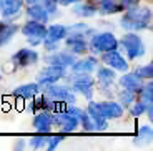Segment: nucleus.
<instances>
[{"label": "nucleus", "mask_w": 153, "mask_h": 151, "mask_svg": "<svg viewBox=\"0 0 153 151\" xmlns=\"http://www.w3.org/2000/svg\"><path fill=\"white\" fill-rule=\"evenodd\" d=\"M33 101H32V113H38V111H47V113H52V111H55L57 110V101H53L52 98H48L45 93L40 95V96H37L35 95Z\"/></svg>", "instance_id": "obj_16"}, {"label": "nucleus", "mask_w": 153, "mask_h": 151, "mask_svg": "<svg viewBox=\"0 0 153 151\" xmlns=\"http://www.w3.org/2000/svg\"><path fill=\"white\" fill-rule=\"evenodd\" d=\"M102 55V61L107 67L113 68L115 72H128V61L123 57L118 50H110V52H103Z\"/></svg>", "instance_id": "obj_10"}, {"label": "nucleus", "mask_w": 153, "mask_h": 151, "mask_svg": "<svg viewBox=\"0 0 153 151\" xmlns=\"http://www.w3.org/2000/svg\"><path fill=\"white\" fill-rule=\"evenodd\" d=\"M70 81H72L70 88H72L73 93H80L88 101L93 98V83H95V80L90 76V73H75L70 78Z\"/></svg>", "instance_id": "obj_6"}, {"label": "nucleus", "mask_w": 153, "mask_h": 151, "mask_svg": "<svg viewBox=\"0 0 153 151\" xmlns=\"http://www.w3.org/2000/svg\"><path fill=\"white\" fill-rule=\"evenodd\" d=\"M33 128L37 133H47L48 135L50 131H52V118H50V113H47V111H38V113H35L33 116Z\"/></svg>", "instance_id": "obj_19"}, {"label": "nucleus", "mask_w": 153, "mask_h": 151, "mask_svg": "<svg viewBox=\"0 0 153 151\" xmlns=\"http://www.w3.org/2000/svg\"><path fill=\"white\" fill-rule=\"evenodd\" d=\"M27 17L30 20H35V22H40V23H47L48 22V13L47 10L38 4H30L27 8Z\"/></svg>", "instance_id": "obj_22"}, {"label": "nucleus", "mask_w": 153, "mask_h": 151, "mask_svg": "<svg viewBox=\"0 0 153 151\" xmlns=\"http://www.w3.org/2000/svg\"><path fill=\"white\" fill-rule=\"evenodd\" d=\"M23 2H27V4H28V5H30V4H37L38 0H23Z\"/></svg>", "instance_id": "obj_38"}, {"label": "nucleus", "mask_w": 153, "mask_h": 151, "mask_svg": "<svg viewBox=\"0 0 153 151\" xmlns=\"http://www.w3.org/2000/svg\"><path fill=\"white\" fill-rule=\"evenodd\" d=\"M42 43H43L47 52H57L58 47H60V42H53V40H48V38H43Z\"/></svg>", "instance_id": "obj_34"}, {"label": "nucleus", "mask_w": 153, "mask_h": 151, "mask_svg": "<svg viewBox=\"0 0 153 151\" xmlns=\"http://www.w3.org/2000/svg\"><path fill=\"white\" fill-rule=\"evenodd\" d=\"M23 8V0H0V17L2 20H12Z\"/></svg>", "instance_id": "obj_13"}, {"label": "nucleus", "mask_w": 153, "mask_h": 151, "mask_svg": "<svg viewBox=\"0 0 153 151\" xmlns=\"http://www.w3.org/2000/svg\"><path fill=\"white\" fill-rule=\"evenodd\" d=\"M38 53L32 48H20L19 52H15L12 55V63L15 65L17 68H25L35 65L38 61Z\"/></svg>", "instance_id": "obj_11"}, {"label": "nucleus", "mask_w": 153, "mask_h": 151, "mask_svg": "<svg viewBox=\"0 0 153 151\" xmlns=\"http://www.w3.org/2000/svg\"><path fill=\"white\" fill-rule=\"evenodd\" d=\"M153 136V131H152V126H140L138 128V136L133 138V143L135 144H140L142 141H150Z\"/></svg>", "instance_id": "obj_27"}, {"label": "nucleus", "mask_w": 153, "mask_h": 151, "mask_svg": "<svg viewBox=\"0 0 153 151\" xmlns=\"http://www.w3.org/2000/svg\"><path fill=\"white\" fill-rule=\"evenodd\" d=\"M23 33V37L28 40L32 47H37L43 42V38L47 37V27L45 23H40V22H35V20H30L27 22L25 25L20 28Z\"/></svg>", "instance_id": "obj_8"}, {"label": "nucleus", "mask_w": 153, "mask_h": 151, "mask_svg": "<svg viewBox=\"0 0 153 151\" xmlns=\"http://www.w3.org/2000/svg\"><path fill=\"white\" fill-rule=\"evenodd\" d=\"M97 65H98V60L95 57H87L82 60H75L70 68L73 73H92L93 70H97Z\"/></svg>", "instance_id": "obj_20"}, {"label": "nucleus", "mask_w": 153, "mask_h": 151, "mask_svg": "<svg viewBox=\"0 0 153 151\" xmlns=\"http://www.w3.org/2000/svg\"><path fill=\"white\" fill-rule=\"evenodd\" d=\"M67 68H62V67H55V65H48L47 68H43L40 75H38V85L43 87V85H48V83H55L58 80H62L63 76H67Z\"/></svg>", "instance_id": "obj_12"}, {"label": "nucleus", "mask_w": 153, "mask_h": 151, "mask_svg": "<svg viewBox=\"0 0 153 151\" xmlns=\"http://www.w3.org/2000/svg\"><path fill=\"white\" fill-rule=\"evenodd\" d=\"M65 40V47L68 52H72L73 55H82V53L88 52V40L85 35L75 33V32H68Z\"/></svg>", "instance_id": "obj_9"}, {"label": "nucleus", "mask_w": 153, "mask_h": 151, "mask_svg": "<svg viewBox=\"0 0 153 151\" xmlns=\"http://www.w3.org/2000/svg\"><path fill=\"white\" fill-rule=\"evenodd\" d=\"M38 4L47 10L48 17L50 15H55V13L58 12V0H38Z\"/></svg>", "instance_id": "obj_31"}, {"label": "nucleus", "mask_w": 153, "mask_h": 151, "mask_svg": "<svg viewBox=\"0 0 153 151\" xmlns=\"http://www.w3.org/2000/svg\"><path fill=\"white\" fill-rule=\"evenodd\" d=\"M131 108H130V113L133 115V116H142V115H145V108H146V103L143 101H137V103H131Z\"/></svg>", "instance_id": "obj_33"}, {"label": "nucleus", "mask_w": 153, "mask_h": 151, "mask_svg": "<svg viewBox=\"0 0 153 151\" xmlns=\"http://www.w3.org/2000/svg\"><path fill=\"white\" fill-rule=\"evenodd\" d=\"M137 76H140L142 80H152L153 76V65L152 63H146L143 67H138L137 72H133Z\"/></svg>", "instance_id": "obj_29"}, {"label": "nucleus", "mask_w": 153, "mask_h": 151, "mask_svg": "<svg viewBox=\"0 0 153 151\" xmlns=\"http://www.w3.org/2000/svg\"><path fill=\"white\" fill-rule=\"evenodd\" d=\"M23 146H25V144H23V141H22V143H17L15 144V150H23Z\"/></svg>", "instance_id": "obj_37"}, {"label": "nucleus", "mask_w": 153, "mask_h": 151, "mask_svg": "<svg viewBox=\"0 0 153 151\" xmlns=\"http://www.w3.org/2000/svg\"><path fill=\"white\" fill-rule=\"evenodd\" d=\"M72 12L75 15L82 17V19H90V17H93L98 10H97V7L92 4H80V2H76V5L73 4Z\"/></svg>", "instance_id": "obj_24"}, {"label": "nucleus", "mask_w": 153, "mask_h": 151, "mask_svg": "<svg viewBox=\"0 0 153 151\" xmlns=\"http://www.w3.org/2000/svg\"><path fill=\"white\" fill-rule=\"evenodd\" d=\"M20 30V27L17 23L5 20L0 22V47H5L8 42H12V38L17 35V32Z\"/></svg>", "instance_id": "obj_17"}, {"label": "nucleus", "mask_w": 153, "mask_h": 151, "mask_svg": "<svg viewBox=\"0 0 153 151\" xmlns=\"http://www.w3.org/2000/svg\"><path fill=\"white\" fill-rule=\"evenodd\" d=\"M47 138H48V135H47V133H38V135L32 136L30 140H28V146L33 148V150H40V148H45V144H47Z\"/></svg>", "instance_id": "obj_26"}, {"label": "nucleus", "mask_w": 153, "mask_h": 151, "mask_svg": "<svg viewBox=\"0 0 153 151\" xmlns=\"http://www.w3.org/2000/svg\"><path fill=\"white\" fill-rule=\"evenodd\" d=\"M40 91V85L38 83H27V85H20L13 90V96L22 100H32L35 95H38Z\"/></svg>", "instance_id": "obj_21"}, {"label": "nucleus", "mask_w": 153, "mask_h": 151, "mask_svg": "<svg viewBox=\"0 0 153 151\" xmlns=\"http://www.w3.org/2000/svg\"><path fill=\"white\" fill-rule=\"evenodd\" d=\"M135 98H137V93L128 91V90H125V88H123V90L118 93V103L122 106H130L131 103L135 101Z\"/></svg>", "instance_id": "obj_28"}, {"label": "nucleus", "mask_w": 153, "mask_h": 151, "mask_svg": "<svg viewBox=\"0 0 153 151\" xmlns=\"http://www.w3.org/2000/svg\"><path fill=\"white\" fill-rule=\"evenodd\" d=\"M75 60H76L75 55L72 52H68V50H65V52L57 50V52H52V55H47L45 57V61L48 65H55V67H62V68L72 67V63Z\"/></svg>", "instance_id": "obj_14"}, {"label": "nucleus", "mask_w": 153, "mask_h": 151, "mask_svg": "<svg viewBox=\"0 0 153 151\" xmlns=\"http://www.w3.org/2000/svg\"><path fill=\"white\" fill-rule=\"evenodd\" d=\"M62 141H63V135H50V133H48V138H47L45 148L48 151H53L55 148L62 143Z\"/></svg>", "instance_id": "obj_32"}, {"label": "nucleus", "mask_w": 153, "mask_h": 151, "mask_svg": "<svg viewBox=\"0 0 153 151\" xmlns=\"http://www.w3.org/2000/svg\"><path fill=\"white\" fill-rule=\"evenodd\" d=\"M118 83H120V87L125 88V90L138 93L143 87V80L140 78V76H137L135 73H125L123 76H120Z\"/></svg>", "instance_id": "obj_18"}, {"label": "nucleus", "mask_w": 153, "mask_h": 151, "mask_svg": "<svg viewBox=\"0 0 153 151\" xmlns=\"http://www.w3.org/2000/svg\"><path fill=\"white\" fill-rule=\"evenodd\" d=\"M152 91H153V83L152 81H148L146 85H143L142 90L138 91V95H140V101L152 103Z\"/></svg>", "instance_id": "obj_30"}, {"label": "nucleus", "mask_w": 153, "mask_h": 151, "mask_svg": "<svg viewBox=\"0 0 153 151\" xmlns=\"http://www.w3.org/2000/svg\"><path fill=\"white\" fill-rule=\"evenodd\" d=\"M43 87H45V91H43V93L57 103L62 101V103L73 105V103L76 101L75 93H73L72 88L67 87V85H58L57 81H55V83H48V85H43Z\"/></svg>", "instance_id": "obj_5"}, {"label": "nucleus", "mask_w": 153, "mask_h": 151, "mask_svg": "<svg viewBox=\"0 0 153 151\" xmlns=\"http://www.w3.org/2000/svg\"><path fill=\"white\" fill-rule=\"evenodd\" d=\"M150 22H152V10L148 7L137 5V7L125 10L122 20H120V25L126 32H140L150 28Z\"/></svg>", "instance_id": "obj_1"}, {"label": "nucleus", "mask_w": 153, "mask_h": 151, "mask_svg": "<svg viewBox=\"0 0 153 151\" xmlns=\"http://www.w3.org/2000/svg\"><path fill=\"white\" fill-rule=\"evenodd\" d=\"M118 2H120L122 10H128V8H131V7L140 5V2H142V0H118Z\"/></svg>", "instance_id": "obj_35"}, {"label": "nucleus", "mask_w": 153, "mask_h": 151, "mask_svg": "<svg viewBox=\"0 0 153 151\" xmlns=\"http://www.w3.org/2000/svg\"><path fill=\"white\" fill-rule=\"evenodd\" d=\"M76 2H80V0H58V5L67 7V5H73V4H76Z\"/></svg>", "instance_id": "obj_36"}, {"label": "nucleus", "mask_w": 153, "mask_h": 151, "mask_svg": "<svg viewBox=\"0 0 153 151\" xmlns=\"http://www.w3.org/2000/svg\"><path fill=\"white\" fill-rule=\"evenodd\" d=\"M118 45L125 50L128 60H137L145 55V43H143L142 37L137 35L135 32H126L118 40Z\"/></svg>", "instance_id": "obj_4"}, {"label": "nucleus", "mask_w": 153, "mask_h": 151, "mask_svg": "<svg viewBox=\"0 0 153 151\" xmlns=\"http://www.w3.org/2000/svg\"><path fill=\"white\" fill-rule=\"evenodd\" d=\"M0 81H2V75H0Z\"/></svg>", "instance_id": "obj_39"}, {"label": "nucleus", "mask_w": 153, "mask_h": 151, "mask_svg": "<svg viewBox=\"0 0 153 151\" xmlns=\"http://www.w3.org/2000/svg\"><path fill=\"white\" fill-rule=\"evenodd\" d=\"M97 10L103 15H113V13L122 12V7H120L118 0H100V5Z\"/></svg>", "instance_id": "obj_25"}, {"label": "nucleus", "mask_w": 153, "mask_h": 151, "mask_svg": "<svg viewBox=\"0 0 153 151\" xmlns=\"http://www.w3.org/2000/svg\"><path fill=\"white\" fill-rule=\"evenodd\" d=\"M50 118H52V125L60 126V130L63 133H70L75 131L76 128H80V120L76 116H73L72 113H68L67 110H62V111H52L50 113Z\"/></svg>", "instance_id": "obj_7"}, {"label": "nucleus", "mask_w": 153, "mask_h": 151, "mask_svg": "<svg viewBox=\"0 0 153 151\" xmlns=\"http://www.w3.org/2000/svg\"><path fill=\"white\" fill-rule=\"evenodd\" d=\"M68 30H67V25H62V23H52V25L47 28V37L48 40H53V42H62L63 38L67 37Z\"/></svg>", "instance_id": "obj_23"}, {"label": "nucleus", "mask_w": 153, "mask_h": 151, "mask_svg": "<svg viewBox=\"0 0 153 151\" xmlns=\"http://www.w3.org/2000/svg\"><path fill=\"white\" fill-rule=\"evenodd\" d=\"M88 115H98L105 120H113V118H122L123 116V106L118 101H92L88 110H85Z\"/></svg>", "instance_id": "obj_3"}, {"label": "nucleus", "mask_w": 153, "mask_h": 151, "mask_svg": "<svg viewBox=\"0 0 153 151\" xmlns=\"http://www.w3.org/2000/svg\"><path fill=\"white\" fill-rule=\"evenodd\" d=\"M88 50L95 55H100L103 52H110V50H118V38L115 37L111 32H100V33H93L88 42Z\"/></svg>", "instance_id": "obj_2"}, {"label": "nucleus", "mask_w": 153, "mask_h": 151, "mask_svg": "<svg viewBox=\"0 0 153 151\" xmlns=\"http://www.w3.org/2000/svg\"><path fill=\"white\" fill-rule=\"evenodd\" d=\"M97 78L100 81V91H103L105 95L110 93V88H113V83L117 80V75H115V70L110 67H102L97 70Z\"/></svg>", "instance_id": "obj_15"}]
</instances>
